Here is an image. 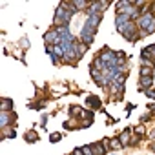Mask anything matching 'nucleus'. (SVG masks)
I'll use <instances>...</instances> for the list:
<instances>
[{
  "mask_svg": "<svg viewBox=\"0 0 155 155\" xmlns=\"http://www.w3.org/2000/svg\"><path fill=\"white\" fill-rule=\"evenodd\" d=\"M73 13H75L73 6L68 4V2H62V4L57 8V11H55V18H53L55 26H58V28H68V24H69Z\"/></svg>",
  "mask_w": 155,
  "mask_h": 155,
  "instance_id": "f257e3e1",
  "label": "nucleus"
},
{
  "mask_svg": "<svg viewBox=\"0 0 155 155\" xmlns=\"http://www.w3.org/2000/svg\"><path fill=\"white\" fill-rule=\"evenodd\" d=\"M137 29H139V28H137V24L131 20L130 24H126L124 28H120V29H117V31H119V33H120V35H122L126 40H137V38H139V33H137Z\"/></svg>",
  "mask_w": 155,
  "mask_h": 155,
  "instance_id": "f03ea898",
  "label": "nucleus"
},
{
  "mask_svg": "<svg viewBox=\"0 0 155 155\" xmlns=\"http://www.w3.org/2000/svg\"><path fill=\"white\" fill-rule=\"evenodd\" d=\"M135 24H137V28H139V29L146 31V29H150L151 26H155V18H153V15H151V13H146V11H144V13L140 15V18H139Z\"/></svg>",
  "mask_w": 155,
  "mask_h": 155,
  "instance_id": "7ed1b4c3",
  "label": "nucleus"
},
{
  "mask_svg": "<svg viewBox=\"0 0 155 155\" xmlns=\"http://www.w3.org/2000/svg\"><path fill=\"white\" fill-rule=\"evenodd\" d=\"M17 120V113L15 111H0V128H9L11 122Z\"/></svg>",
  "mask_w": 155,
  "mask_h": 155,
  "instance_id": "20e7f679",
  "label": "nucleus"
},
{
  "mask_svg": "<svg viewBox=\"0 0 155 155\" xmlns=\"http://www.w3.org/2000/svg\"><path fill=\"white\" fill-rule=\"evenodd\" d=\"M58 40H60V35L57 29H49L48 33H44V42L48 46H55V44H58Z\"/></svg>",
  "mask_w": 155,
  "mask_h": 155,
  "instance_id": "39448f33",
  "label": "nucleus"
},
{
  "mask_svg": "<svg viewBox=\"0 0 155 155\" xmlns=\"http://www.w3.org/2000/svg\"><path fill=\"white\" fill-rule=\"evenodd\" d=\"M69 113L73 115V117H77V119H91V113L90 111H86V110H82V108H79V106H69Z\"/></svg>",
  "mask_w": 155,
  "mask_h": 155,
  "instance_id": "423d86ee",
  "label": "nucleus"
},
{
  "mask_svg": "<svg viewBox=\"0 0 155 155\" xmlns=\"http://www.w3.org/2000/svg\"><path fill=\"white\" fill-rule=\"evenodd\" d=\"M110 140L106 139V140H102V142H95V144H91V150H93V153L95 155H106V144H108Z\"/></svg>",
  "mask_w": 155,
  "mask_h": 155,
  "instance_id": "0eeeda50",
  "label": "nucleus"
},
{
  "mask_svg": "<svg viewBox=\"0 0 155 155\" xmlns=\"http://www.w3.org/2000/svg\"><path fill=\"white\" fill-rule=\"evenodd\" d=\"M130 22H131V18H130L128 15H124V13H119V15L115 17V26H117V29L124 28V26L130 24Z\"/></svg>",
  "mask_w": 155,
  "mask_h": 155,
  "instance_id": "6e6552de",
  "label": "nucleus"
},
{
  "mask_svg": "<svg viewBox=\"0 0 155 155\" xmlns=\"http://www.w3.org/2000/svg\"><path fill=\"white\" fill-rule=\"evenodd\" d=\"M90 4H91V2H84V0H73V2H71V6H73V9H75V11L88 9V8H90Z\"/></svg>",
  "mask_w": 155,
  "mask_h": 155,
  "instance_id": "1a4fd4ad",
  "label": "nucleus"
},
{
  "mask_svg": "<svg viewBox=\"0 0 155 155\" xmlns=\"http://www.w3.org/2000/svg\"><path fill=\"white\" fill-rule=\"evenodd\" d=\"M140 55H142V58H150V60H151V58H155V44H151V46L144 48Z\"/></svg>",
  "mask_w": 155,
  "mask_h": 155,
  "instance_id": "9d476101",
  "label": "nucleus"
},
{
  "mask_svg": "<svg viewBox=\"0 0 155 155\" xmlns=\"http://www.w3.org/2000/svg\"><path fill=\"white\" fill-rule=\"evenodd\" d=\"M130 135H131V128H128V130H124V131L120 133V137H119V140H120V144H122V146H126V144H130V142H131V139H130Z\"/></svg>",
  "mask_w": 155,
  "mask_h": 155,
  "instance_id": "9b49d317",
  "label": "nucleus"
},
{
  "mask_svg": "<svg viewBox=\"0 0 155 155\" xmlns=\"http://www.w3.org/2000/svg\"><path fill=\"white\" fill-rule=\"evenodd\" d=\"M91 68H95V69H99V71H106V69H108V64H106V62H102V58H101V57H97V58L93 60Z\"/></svg>",
  "mask_w": 155,
  "mask_h": 155,
  "instance_id": "f8f14e48",
  "label": "nucleus"
},
{
  "mask_svg": "<svg viewBox=\"0 0 155 155\" xmlns=\"http://www.w3.org/2000/svg\"><path fill=\"white\" fill-rule=\"evenodd\" d=\"M0 110H2V111H13V101L11 99H2V102H0Z\"/></svg>",
  "mask_w": 155,
  "mask_h": 155,
  "instance_id": "ddd939ff",
  "label": "nucleus"
},
{
  "mask_svg": "<svg viewBox=\"0 0 155 155\" xmlns=\"http://www.w3.org/2000/svg\"><path fill=\"white\" fill-rule=\"evenodd\" d=\"M151 82H153V77H142L140 75V79H139V86L140 88H150Z\"/></svg>",
  "mask_w": 155,
  "mask_h": 155,
  "instance_id": "4468645a",
  "label": "nucleus"
},
{
  "mask_svg": "<svg viewBox=\"0 0 155 155\" xmlns=\"http://www.w3.org/2000/svg\"><path fill=\"white\" fill-rule=\"evenodd\" d=\"M86 102H88L91 108H101V99H99V97H95V95H90V97L86 99Z\"/></svg>",
  "mask_w": 155,
  "mask_h": 155,
  "instance_id": "2eb2a0df",
  "label": "nucleus"
},
{
  "mask_svg": "<svg viewBox=\"0 0 155 155\" xmlns=\"http://www.w3.org/2000/svg\"><path fill=\"white\" fill-rule=\"evenodd\" d=\"M75 44H77V55H79V58H81V57L86 53V49H88L90 46H86L84 42H75Z\"/></svg>",
  "mask_w": 155,
  "mask_h": 155,
  "instance_id": "dca6fc26",
  "label": "nucleus"
},
{
  "mask_svg": "<svg viewBox=\"0 0 155 155\" xmlns=\"http://www.w3.org/2000/svg\"><path fill=\"white\" fill-rule=\"evenodd\" d=\"M15 135H17V131H15L13 128H4V130H2V137H4V139H13Z\"/></svg>",
  "mask_w": 155,
  "mask_h": 155,
  "instance_id": "f3484780",
  "label": "nucleus"
},
{
  "mask_svg": "<svg viewBox=\"0 0 155 155\" xmlns=\"http://www.w3.org/2000/svg\"><path fill=\"white\" fill-rule=\"evenodd\" d=\"M24 139H26V140H28V142H37V140H38V135H37V133H35V131H28V133H26V137H24Z\"/></svg>",
  "mask_w": 155,
  "mask_h": 155,
  "instance_id": "a211bd4d",
  "label": "nucleus"
},
{
  "mask_svg": "<svg viewBox=\"0 0 155 155\" xmlns=\"http://www.w3.org/2000/svg\"><path fill=\"white\" fill-rule=\"evenodd\" d=\"M108 144H110V148H111V150H119V148H122V144H120V140H119V139H111Z\"/></svg>",
  "mask_w": 155,
  "mask_h": 155,
  "instance_id": "6ab92c4d",
  "label": "nucleus"
},
{
  "mask_svg": "<svg viewBox=\"0 0 155 155\" xmlns=\"http://www.w3.org/2000/svg\"><path fill=\"white\" fill-rule=\"evenodd\" d=\"M151 73H153L151 68H144V66L140 68V75H142V77H151Z\"/></svg>",
  "mask_w": 155,
  "mask_h": 155,
  "instance_id": "aec40b11",
  "label": "nucleus"
},
{
  "mask_svg": "<svg viewBox=\"0 0 155 155\" xmlns=\"http://www.w3.org/2000/svg\"><path fill=\"white\" fill-rule=\"evenodd\" d=\"M128 4H130V0H122V2H119V4H117V11L120 13V11H122V9L128 6Z\"/></svg>",
  "mask_w": 155,
  "mask_h": 155,
  "instance_id": "412c9836",
  "label": "nucleus"
},
{
  "mask_svg": "<svg viewBox=\"0 0 155 155\" xmlns=\"http://www.w3.org/2000/svg\"><path fill=\"white\" fill-rule=\"evenodd\" d=\"M82 153L84 155H95L93 150H91V146H82Z\"/></svg>",
  "mask_w": 155,
  "mask_h": 155,
  "instance_id": "4be33fe9",
  "label": "nucleus"
},
{
  "mask_svg": "<svg viewBox=\"0 0 155 155\" xmlns=\"http://www.w3.org/2000/svg\"><path fill=\"white\" fill-rule=\"evenodd\" d=\"M60 139H62V135H60V133H53V135L49 137V140H51V142H57V140H60Z\"/></svg>",
  "mask_w": 155,
  "mask_h": 155,
  "instance_id": "5701e85b",
  "label": "nucleus"
},
{
  "mask_svg": "<svg viewBox=\"0 0 155 155\" xmlns=\"http://www.w3.org/2000/svg\"><path fill=\"white\" fill-rule=\"evenodd\" d=\"M146 95H148L150 99H155V90H148V91H146Z\"/></svg>",
  "mask_w": 155,
  "mask_h": 155,
  "instance_id": "b1692460",
  "label": "nucleus"
},
{
  "mask_svg": "<svg viewBox=\"0 0 155 155\" xmlns=\"http://www.w3.org/2000/svg\"><path fill=\"white\" fill-rule=\"evenodd\" d=\"M71 155H84L82 153V148H77V150H73V153Z\"/></svg>",
  "mask_w": 155,
  "mask_h": 155,
  "instance_id": "393cba45",
  "label": "nucleus"
},
{
  "mask_svg": "<svg viewBox=\"0 0 155 155\" xmlns=\"http://www.w3.org/2000/svg\"><path fill=\"white\" fill-rule=\"evenodd\" d=\"M135 131H137V135H142V133H144V128H142V126H137Z\"/></svg>",
  "mask_w": 155,
  "mask_h": 155,
  "instance_id": "a878e982",
  "label": "nucleus"
},
{
  "mask_svg": "<svg viewBox=\"0 0 155 155\" xmlns=\"http://www.w3.org/2000/svg\"><path fill=\"white\" fill-rule=\"evenodd\" d=\"M46 122H48V115H42V119H40V124H42V126H46Z\"/></svg>",
  "mask_w": 155,
  "mask_h": 155,
  "instance_id": "bb28decb",
  "label": "nucleus"
},
{
  "mask_svg": "<svg viewBox=\"0 0 155 155\" xmlns=\"http://www.w3.org/2000/svg\"><path fill=\"white\" fill-rule=\"evenodd\" d=\"M133 108H135V106H133V104H128V106H126V111H131V110H133Z\"/></svg>",
  "mask_w": 155,
  "mask_h": 155,
  "instance_id": "cd10ccee",
  "label": "nucleus"
},
{
  "mask_svg": "<svg viewBox=\"0 0 155 155\" xmlns=\"http://www.w3.org/2000/svg\"><path fill=\"white\" fill-rule=\"evenodd\" d=\"M150 137H155V130H153V131H151V133H150Z\"/></svg>",
  "mask_w": 155,
  "mask_h": 155,
  "instance_id": "c85d7f7f",
  "label": "nucleus"
},
{
  "mask_svg": "<svg viewBox=\"0 0 155 155\" xmlns=\"http://www.w3.org/2000/svg\"><path fill=\"white\" fill-rule=\"evenodd\" d=\"M151 150H153V151H155V144H153V146H151Z\"/></svg>",
  "mask_w": 155,
  "mask_h": 155,
  "instance_id": "c756f323",
  "label": "nucleus"
}]
</instances>
